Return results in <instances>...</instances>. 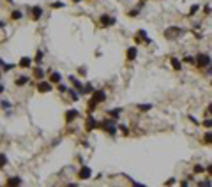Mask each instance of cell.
Returning <instances> with one entry per match:
<instances>
[{
	"label": "cell",
	"mask_w": 212,
	"mask_h": 187,
	"mask_svg": "<svg viewBox=\"0 0 212 187\" xmlns=\"http://www.w3.org/2000/svg\"><path fill=\"white\" fill-rule=\"evenodd\" d=\"M104 99H106V92H103V90L94 92V94H92V99H90V102H88V113H92V111L96 110V106L101 104Z\"/></svg>",
	"instance_id": "obj_1"
},
{
	"label": "cell",
	"mask_w": 212,
	"mask_h": 187,
	"mask_svg": "<svg viewBox=\"0 0 212 187\" xmlns=\"http://www.w3.org/2000/svg\"><path fill=\"white\" fill-rule=\"evenodd\" d=\"M115 124H117V120H115V118H104L103 122L99 124V126L103 127V129H104L108 134H112V136H115V134H117V127H115Z\"/></svg>",
	"instance_id": "obj_2"
},
{
	"label": "cell",
	"mask_w": 212,
	"mask_h": 187,
	"mask_svg": "<svg viewBox=\"0 0 212 187\" xmlns=\"http://www.w3.org/2000/svg\"><path fill=\"white\" fill-rule=\"evenodd\" d=\"M196 67H200V69L210 67V57L207 53H198L196 55Z\"/></svg>",
	"instance_id": "obj_3"
},
{
	"label": "cell",
	"mask_w": 212,
	"mask_h": 187,
	"mask_svg": "<svg viewBox=\"0 0 212 187\" xmlns=\"http://www.w3.org/2000/svg\"><path fill=\"white\" fill-rule=\"evenodd\" d=\"M179 35H182V28H179V27H168L165 30V37L166 39H177Z\"/></svg>",
	"instance_id": "obj_4"
},
{
	"label": "cell",
	"mask_w": 212,
	"mask_h": 187,
	"mask_svg": "<svg viewBox=\"0 0 212 187\" xmlns=\"http://www.w3.org/2000/svg\"><path fill=\"white\" fill-rule=\"evenodd\" d=\"M37 92H41V94H48V92H51V81L39 79V83H37Z\"/></svg>",
	"instance_id": "obj_5"
},
{
	"label": "cell",
	"mask_w": 212,
	"mask_h": 187,
	"mask_svg": "<svg viewBox=\"0 0 212 187\" xmlns=\"http://www.w3.org/2000/svg\"><path fill=\"white\" fill-rule=\"evenodd\" d=\"M90 176H92V170H90L88 166H82L80 171H78V178L80 180H88Z\"/></svg>",
	"instance_id": "obj_6"
},
{
	"label": "cell",
	"mask_w": 212,
	"mask_h": 187,
	"mask_svg": "<svg viewBox=\"0 0 212 187\" xmlns=\"http://www.w3.org/2000/svg\"><path fill=\"white\" fill-rule=\"evenodd\" d=\"M99 23H101V27H112V25H115V23H117V19H115L113 16L103 14V16H101V19H99Z\"/></svg>",
	"instance_id": "obj_7"
},
{
	"label": "cell",
	"mask_w": 212,
	"mask_h": 187,
	"mask_svg": "<svg viewBox=\"0 0 212 187\" xmlns=\"http://www.w3.org/2000/svg\"><path fill=\"white\" fill-rule=\"evenodd\" d=\"M80 117V113H78V110H67L66 111V122L67 124H71V122H74L76 118Z\"/></svg>",
	"instance_id": "obj_8"
},
{
	"label": "cell",
	"mask_w": 212,
	"mask_h": 187,
	"mask_svg": "<svg viewBox=\"0 0 212 187\" xmlns=\"http://www.w3.org/2000/svg\"><path fill=\"white\" fill-rule=\"evenodd\" d=\"M136 57H138V49H136V46H131V48L126 51V58H127V62H133Z\"/></svg>",
	"instance_id": "obj_9"
},
{
	"label": "cell",
	"mask_w": 212,
	"mask_h": 187,
	"mask_svg": "<svg viewBox=\"0 0 212 187\" xmlns=\"http://www.w3.org/2000/svg\"><path fill=\"white\" fill-rule=\"evenodd\" d=\"M30 16H32V19H39V18L43 16V9L39 7V5L32 7V9H30Z\"/></svg>",
	"instance_id": "obj_10"
},
{
	"label": "cell",
	"mask_w": 212,
	"mask_h": 187,
	"mask_svg": "<svg viewBox=\"0 0 212 187\" xmlns=\"http://www.w3.org/2000/svg\"><path fill=\"white\" fill-rule=\"evenodd\" d=\"M97 126H99V124H97V120H96L94 117H88V118H87V124H85V129H87V131H92V129H96Z\"/></svg>",
	"instance_id": "obj_11"
},
{
	"label": "cell",
	"mask_w": 212,
	"mask_h": 187,
	"mask_svg": "<svg viewBox=\"0 0 212 187\" xmlns=\"http://www.w3.org/2000/svg\"><path fill=\"white\" fill-rule=\"evenodd\" d=\"M69 79H71V83H73V85H74V88H76V90H78L80 94H83V85H82V81H80V79H78L76 76H71Z\"/></svg>",
	"instance_id": "obj_12"
},
{
	"label": "cell",
	"mask_w": 212,
	"mask_h": 187,
	"mask_svg": "<svg viewBox=\"0 0 212 187\" xmlns=\"http://www.w3.org/2000/svg\"><path fill=\"white\" fill-rule=\"evenodd\" d=\"M30 64H32V58H30V57H21V58H19V67L28 69Z\"/></svg>",
	"instance_id": "obj_13"
},
{
	"label": "cell",
	"mask_w": 212,
	"mask_h": 187,
	"mask_svg": "<svg viewBox=\"0 0 212 187\" xmlns=\"http://www.w3.org/2000/svg\"><path fill=\"white\" fill-rule=\"evenodd\" d=\"M7 185H11V187L21 185V178L19 176H11V178H7Z\"/></svg>",
	"instance_id": "obj_14"
},
{
	"label": "cell",
	"mask_w": 212,
	"mask_h": 187,
	"mask_svg": "<svg viewBox=\"0 0 212 187\" xmlns=\"http://www.w3.org/2000/svg\"><path fill=\"white\" fill-rule=\"evenodd\" d=\"M27 83H28V78L27 76H18L14 79V85L16 87H23V85H27Z\"/></svg>",
	"instance_id": "obj_15"
},
{
	"label": "cell",
	"mask_w": 212,
	"mask_h": 187,
	"mask_svg": "<svg viewBox=\"0 0 212 187\" xmlns=\"http://www.w3.org/2000/svg\"><path fill=\"white\" fill-rule=\"evenodd\" d=\"M60 79H62V76H60V72H57V71H53L51 74H49V81H51V83H57V85H58Z\"/></svg>",
	"instance_id": "obj_16"
},
{
	"label": "cell",
	"mask_w": 212,
	"mask_h": 187,
	"mask_svg": "<svg viewBox=\"0 0 212 187\" xmlns=\"http://www.w3.org/2000/svg\"><path fill=\"white\" fill-rule=\"evenodd\" d=\"M34 76H35L37 79H44V71L39 67V65H35V69H34Z\"/></svg>",
	"instance_id": "obj_17"
},
{
	"label": "cell",
	"mask_w": 212,
	"mask_h": 187,
	"mask_svg": "<svg viewBox=\"0 0 212 187\" xmlns=\"http://www.w3.org/2000/svg\"><path fill=\"white\" fill-rule=\"evenodd\" d=\"M171 67H173L175 71H180V69H182V64H180L179 58H171Z\"/></svg>",
	"instance_id": "obj_18"
},
{
	"label": "cell",
	"mask_w": 212,
	"mask_h": 187,
	"mask_svg": "<svg viewBox=\"0 0 212 187\" xmlns=\"http://www.w3.org/2000/svg\"><path fill=\"white\" fill-rule=\"evenodd\" d=\"M138 37L143 41V43H150V39L147 37V32H145V30H138Z\"/></svg>",
	"instance_id": "obj_19"
},
{
	"label": "cell",
	"mask_w": 212,
	"mask_h": 187,
	"mask_svg": "<svg viewBox=\"0 0 212 187\" xmlns=\"http://www.w3.org/2000/svg\"><path fill=\"white\" fill-rule=\"evenodd\" d=\"M120 113H122V108H115V110H110V111H108V115H110V117H113V118H117Z\"/></svg>",
	"instance_id": "obj_20"
},
{
	"label": "cell",
	"mask_w": 212,
	"mask_h": 187,
	"mask_svg": "<svg viewBox=\"0 0 212 187\" xmlns=\"http://www.w3.org/2000/svg\"><path fill=\"white\" fill-rule=\"evenodd\" d=\"M21 18H23V13H21V11H18V9L11 13V19H21Z\"/></svg>",
	"instance_id": "obj_21"
},
{
	"label": "cell",
	"mask_w": 212,
	"mask_h": 187,
	"mask_svg": "<svg viewBox=\"0 0 212 187\" xmlns=\"http://www.w3.org/2000/svg\"><path fill=\"white\" fill-rule=\"evenodd\" d=\"M184 62H186V64H191V65H196V58H195V57H191V55L184 57Z\"/></svg>",
	"instance_id": "obj_22"
},
{
	"label": "cell",
	"mask_w": 212,
	"mask_h": 187,
	"mask_svg": "<svg viewBox=\"0 0 212 187\" xmlns=\"http://www.w3.org/2000/svg\"><path fill=\"white\" fill-rule=\"evenodd\" d=\"M138 110L140 111H148V110H152V104H138Z\"/></svg>",
	"instance_id": "obj_23"
},
{
	"label": "cell",
	"mask_w": 212,
	"mask_h": 187,
	"mask_svg": "<svg viewBox=\"0 0 212 187\" xmlns=\"http://www.w3.org/2000/svg\"><path fill=\"white\" fill-rule=\"evenodd\" d=\"M14 67V64H5V62H2V71L4 72H7V71H11Z\"/></svg>",
	"instance_id": "obj_24"
},
{
	"label": "cell",
	"mask_w": 212,
	"mask_h": 187,
	"mask_svg": "<svg viewBox=\"0 0 212 187\" xmlns=\"http://www.w3.org/2000/svg\"><path fill=\"white\" fill-rule=\"evenodd\" d=\"M203 141H205L207 145H210V143H212V132H205V136H203Z\"/></svg>",
	"instance_id": "obj_25"
},
{
	"label": "cell",
	"mask_w": 212,
	"mask_h": 187,
	"mask_svg": "<svg viewBox=\"0 0 212 187\" xmlns=\"http://www.w3.org/2000/svg\"><path fill=\"white\" fill-rule=\"evenodd\" d=\"M88 92H94V87H92V83H87V85L83 87V94H88Z\"/></svg>",
	"instance_id": "obj_26"
},
{
	"label": "cell",
	"mask_w": 212,
	"mask_h": 187,
	"mask_svg": "<svg viewBox=\"0 0 212 187\" xmlns=\"http://www.w3.org/2000/svg\"><path fill=\"white\" fill-rule=\"evenodd\" d=\"M203 171H207V168H203L201 164H196L195 166V173H203Z\"/></svg>",
	"instance_id": "obj_27"
},
{
	"label": "cell",
	"mask_w": 212,
	"mask_h": 187,
	"mask_svg": "<svg viewBox=\"0 0 212 187\" xmlns=\"http://www.w3.org/2000/svg\"><path fill=\"white\" fill-rule=\"evenodd\" d=\"M69 94H71V99H73V101H78L80 96H78V92H76V90H69Z\"/></svg>",
	"instance_id": "obj_28"
},
{
	"label": "cell",
	"mask_w": 212,
	"mask_h": 187,
	"mask_svg": "<svg viewBox=\"0 0 212 187\" xmlns=\"http://www.w3.org/2000/svg\"><path fill=\"white\" fill-rule=\"evenodd\" d=\"M201 124H203L205 127H209V129H210V127H212V118H205V120L201 122Z\"/></svg>",
	"instance_id": "obj_29"
},
{
	"label": "cell",
	"mask_w": 212,
	"mask_h": 187,
	"mask_svg": "<svg viewBox=\"0 0 212 187\" xmlns=\"http://www.w3.org/2000/svg\"><path fill=\"white\" fill-rule=\"evenodd\" d=\"M43 55H44L43 51H37V55H35V62H37V64H39V62L43 60Z\"/></svg>",
	"instance_id": "obj_30"
},
{
	"label": "cell",
	"mask_w": 212,
	"mask_h": 187,
	"mask_svg": "<svg viewBox=\"0 0 212 187\" xmlns=\"http://www.w3.org/2000/svg\"><path fill=\"white\" fill-rule=\"evenodd\" d=\"M2 108H4V110H9V108H11V102L4 99V101H2Z\"/></svg>",
	"instance_id": "obj_31"
},
{
	"label": "cell",
	"mask_w": 212,
	"mask_h": 187,
	"mask_svg": "<svg viewBox=\"0 0 212 187\" xmlns=\"http://www.w3.org/2000/svg\"><path fill=\"white\" fill-rule=\"evenodd\" d=\"M58 92H62V94H64V92H67V87H66V85H62V83H58Z\"/></svg>",
	"instance_id": "obj_32"
},
{
	"label": "cell",
	"mask_w": 212,
	"mask_h": 187,
	"mask_svg": "<svg viewBox=\"0 0 212 187\" xmlns=\"http://www.w3.org/2000/svg\"><path fill=\"white\" fill-rule=\"evenodd\" d=\"M0 162H2V166H5V162H7V157H5V154H2V155H0Z\"/></svg>",
	"instance_id": "obj_33"
},
{
	"label": "cell",
	"mask_w": 212,
	"mask_h": 187,
	"mask_svg": "<svg viewBox=\"0 0 212 187\" xmlns=\"http://www.w3.org/2000/svg\"><path fill=\"white\" fill-rule=\"evenodd\" d=\"M196 11H198V5H193V7H191V9H189V14H195Z\"/></svg>",
	"instance_id": "obj_34"
},
{
	"label": "cell",
	"mask_w": 212,
	"mask_h": 187,
	"mask_svg": "<svg viewBox=\"0 0 212 187\" xmlns=\"http://www.w3.org/2000/svg\"><path fill=\"white\" fill-rule=\"evenodd\" d=\"M198 185H212V182H210V180H201Z\"/></svg>",
	"instance_id": "obj_35"
},
{
	"label": "cell",
	"mask_w": 212,
	"mask_h": 187,
	"mask_svg": "<svg viewBox=\"0 0 212 187\" xmlns=\"http://www.w3.org/2000/svg\"><path fill=\"white\" fill-rule=\"evenodd\" d=\"M78 72H80L82 76H85V74H87V69H85V67H80V71H78Z\"/></svg>",
	"instance_id": "obj_36"
},
{
	"label": "cell",
	"mask_w": 212,
	"mask_h": 187,
	"mask_svg": "<svg viewBox=\"0 0 212 187\" xmlns=\"http://www.w3.org/2000/svg\"><path fill=\"white\" fill-rule=\"evenodd\" d=\"M62 5H64V4H62V2H55V4H53V5H51V7H55V9H57V7H62Z\"/></svg>",
	"instance_id": "obj_37"
},
{
	"label": "cell",
	"mask_w": 212,
	"mask_h": 187,
	"mask_svg": "<svg viewBox=\"0 0 212 187\" xmlns=\"http://www.w3.org/2000/svg\"><path fill=\"white\" fill-rule=\"evenodd\" d=\"M207 173L212 176V164H209V166H207Z\"/></svg>",
	"instance_id": "obj_38"
},
{
	"label": "cell",
	"mask_w": 212,
	"mask_h": 187,
	"mask_svg": "<svg viewBox=\"0 0 212 187\" xmlns=\"http://www.w3.org/2000/svg\"><path fill=\"white\" fill-rule=\"evenodd\" d=\"M120 131H122L124 134H127V127H126V126H120Z\"/></svg>",
	"instance_id": "obj_39"
},
{
	"label": "cell",
	"mask_w": 212,
	"mask_h": 187,
	"mask_svg": "<svg viewBox=\"0 0 212 187\" xmlns=\"http://www.w3.org/2000/svg\"><path fill=\"white\" fill-rule=\"evenodd\" d=\"M189 120H191V122H193V124H200V122H198V120H196L195 117H189Z\"/></svg>",
	"instance_id": "obj_40"
},
{
	"label": "cell",
	"mask_w": 212,
	"mask_h": 187,
	"mask_svg": "<svg viewBox=\"0 0 212 187\" xmlns=\"http://www.w3.org/2000/svg\"><path fill=\"white\" fill-rule=\"evenodd\" d=\"M171 184H175V178H170V180L166 182V185H171Z\"/></svg>",
	"instance_id": "obj_41"
},
{
	"label": "cell",
	"mask_w": 212,
	"mask_h": 187,
	"mask_svg": "<svg viewBox=\"0 0 212 187\" xmlns=\"http://www.w3.org/2000/svg\"><path fill=\"white\" fill-rule=\"evenodd\" d=\"M207 111H209L210 115H212V104H209V106H207Z\"/></svg>",
	"instance_id": "obj_42"
},
{
	"label": "cell",
	"mask_w": 212,
	"mask_h": 187,
	"mask_svg": "<svg viewBox=\"0 0 212 187\" xmlns=\"http://www.w3.org/2000/svg\"><path fill=\"white\" fill-rule=\"evenodd\" d=\"M207 72H209V74H212V67H207Z\"/></svg>",
	"instance_id": "obj_43"
},
{
	"label": "cell",
	"mask_w": 212,
	"mask_h": 187,
	"mask_svg": "<svg viewBox=\"0 0 212 187\" xmlns=\"http://www.w3.org/2000/svg\"><path fill=\"white\" fill-rule=\"evenodd\" d=\"M9 2H13V0H9Z\"/></svg>",
	"instance_id": "obj_44"
},
{
	"label": "cell",
	"mask_w": 212,
	"mask_h": 187,
	"mask_svg": "<svg viewBox=\"0 0 212 187\" xmlns=\"http://www.w3.org/2000/svg\"><path fill=\"white\" fill-rule=\"evenodd\" d=\"M210 85H212V81H210Z\"/></svg>",
	"instance_id": "obj_45"
}]
</instances>
